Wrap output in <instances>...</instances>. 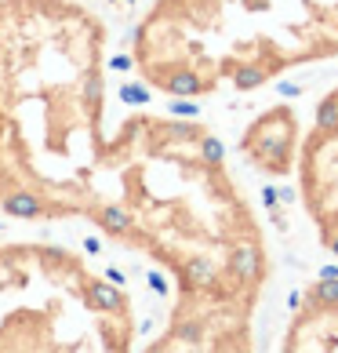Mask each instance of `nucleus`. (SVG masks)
Masks as SVG:
<instances>
[{
	"label": "nucleus",
	"mask_w": 338,
	"mask_h": 353,
	"mask_svg": "<svg viewBox=\"0 0 338 353\" xmlns=\"http://www.w3.org/2000/svg\"><path fill=\"white\" fill-rule=\"evenodd\" d=\"M280 350L288 353H335L338 350V273L309 281L291 306Z\"/></svg>",
	"instance_id": "7ed1b4c3"
},
{
	"label": "nucleus",
	"mask_w": 338,
	"mask_h": 353,
	"mask_svg": "<svg viewBox=\"0 0 338 353\" xmlns=\"http://www.w3.org/2000/svg\"><path fill=\"white\" fill-rule=\"evenodd\" d=\"M84 295H87V306L95 313H106V317H120L127 310L124 295H120V284H113V281H87Z\"/></svg>",
	"instance_id": "39448f33"
},
{
	"label": "nucleus",
	"mask_w": 338,
	"mask_h": 353,
	"mask_svg": "<svg viewBox=\"0 0 338 353\" xmlns=\"http://www.w3.org/2000/svg\"><path fill=\"white\" fill-rule=\"evenodd\" d=\"M84 252H87V255H98V252H102V241H98V237H87V241H84Z\"/></svg>",
	"instance_id": "6e6552de"
},
{
	"label": "nucleus",
	"mask_w": 338,
	"mask_h": 353,
	"mask_svg": "<svg viewBox=\"0 0 338 353\" xmlns=\"http://www.w3.org/2000/svg\"><path fill=\"white\" fill-rule=\"evenodd\" d=\"M302 117L288 102H273L255 121L244 128L240 135V153L255 172L269 179H288L298 168V153H302Z\"/></svg>",
	"instance_id": "f03ea898"
},
{
	"label": "nucleus",
	"mask_w": 338,
	"mask_h": 353,
	"mask_svg": "<svg viewBox=\"0 0 338 353\" xmlns=\"http://www.w3.org/2000/svg\"><path fill=\"white\" fill-rule=\"evenodd\" d=\"M84 102H87V106H98V102H102V73H87V81H84Z\"/></svg>",
	"instance_id": "0eeeda50"
},
{
	"label": "nucleus",
	"mask_w": 338,
	"mask_h": 353,
	"mask_svg": "<svg viewBox=\"0 0 338 353\" xmlns=\"http://www.w3.org/2000/svg\"><path fill=\"white\" fill-rule=\"evenodd\" d=\"M4 212L15 215V219H36V215L44 212V208H41V201H36L30 190H15V193H11V197L4 201Z\"/></svg>",
	"instance_id": "423d86ee"
},
{
	"label": "nucleus",
	"mask_w": 338,
	"mask_h": 353,
	"mask_svg": "<svg viewBox=\"0 0 338 353\" xmlns=\"http://www.w3.org/2000/svg\"><path fill=\"white\" fill-rule=\"evenodd\" d=\"M298 201L320 248L338 259V84L328 88L313 110L302 153H298Z\"/></svg>",
	"instance_id": "f257e3e1"
},
{
	"label": "nucleus",
	"mask_w": 338,
	"mask_h": 353,
	"mask_svg": "<svg viewBox=\"0 0 338 353\" xmlns=\"http://www.w3.org/2000/svg\"><path fill=\"white\" fill-rule=\"evenodd\" d=\"M306 66L338 59V0H277Z\"/></svg>",
	"instance_id": "20e7f679"
}]
</instances>
